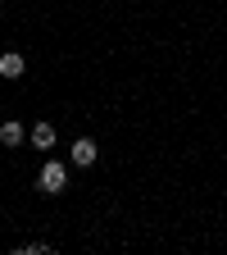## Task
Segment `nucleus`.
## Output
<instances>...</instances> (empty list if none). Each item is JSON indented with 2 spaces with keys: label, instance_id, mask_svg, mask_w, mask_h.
<instances>
[{
  "label": "nucleus",
  "instance_id": "nucleus-5",
  "mask_svg": "<svg viewBox=\"0 0 227 255\" xmlns=\"http://www.w3.org/2000/svg\"><path fill=\"white\" fill-rule=\"evenodd\" d=\"M0 141H5L9 150H14V146H23V141H27V128H23V123H14V119H5V123H0Z\"/></svg>",
  "mask_w": 227,
  "mask_h": 255
},
{
  "label": "nucleus",
  "instance_id": "nucleus-1",
  "mask_svg": "<svg viewBox=\"0 0 227 255\" xmlns=\"http://www.w3.org/2000/svg\"><path fill=\"white\" fill-rule=\"evenodd\" d=\"M64 187H69V164H59V159H46L41 173H37V191H46V196H59Z\"/></svg>",
  "mask_w": 227,
  "mask_h": 255
},
{
  "label": "nucleus",
  "instance_id": "nucleus-6",
  "mask_svg": "<svg viewBox=\"0 0 227 255\" xmlns=\"http://www.w3.org/2000/svg\"><path fill=\"white\" fill-rule=\"evenodd\" d=\"M18 251H23V255H50L46 242H27V246H18Z\"/></svg>",
  "mask_w": 227,
  "mask_h": 255
},
{
  "label": "nucleus",
  "instance_id": "nucleus-2",
  "mask_svg": "<svg viewBox=\"0 0 227 255\" xmlns=\"http://www.w3.org/2000/svg\"><path fill=\"white\" fill-rule=\"evenodd\" d=\"M69 159H73L77 169H91L95 159H100V146H95L91 137H77V141H73V150H69Z\"/></svg>",
  "mask_w": 227,
  "mask_h": 255
},
{
  "label": "nucleus",
  "instance_id": "nucleus-3",
  "mask_svg": "<svg viewBox=\"0 0 227 255\" xmlns=\"http://www.w3.org/2000/svg\"><path fill=\"white\" fill-rule=\"evenodd\" d=\"M23 73H27V59L18 50H5V55H0V78H23Z\"/></svg>",
  "mask_w": 227,
  "mask_h": 255
},
{
  "label": "nucleus",
  "instance_id": "nucleus-4",
  "mask_svg": "<svg viewBox=\"0 0 227 255\" xmlns=\"http://www.w3.org/2000/svg\"><path fill=\"white\" fill-rule=\"evenodd\" d=\"M27 141L37 146V150H50V146H55V128H50V123H32V128H27Z\"/></svg>",
  "mask_w": 227,
  "mask_h": 255
}]
</instances>
